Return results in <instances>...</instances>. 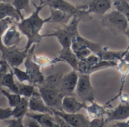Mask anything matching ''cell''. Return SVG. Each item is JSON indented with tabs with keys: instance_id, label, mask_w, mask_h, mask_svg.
Segmentation results:
<instances>
[{
	"instance_id": "24",
	"label": "cell",
	"mask_w": 129,
	"mask_h": 127,
	"mask_svg": "<svg viewBox=\"0 0 129 127\" xmlns=\"http://www.w3.org/2000/svg\"><path fill=\"white\" fill-rule=\"evenodd\" d=\"M17 85L18 88V94H20L21 97L30 98L34 95L40 94L37 87L33 84L30 83L26 84V83H21L17 82Z\"/></svg>"
},
{
	"instance_id": "42",
	"label": "cell",
	"mask_w": 129,
	"mask_h": 127,
	"mask_svg": "<svg viewBox=\"0 0 129 127\" xmlns=\"http://www.w3.org/2000/svg\"><path fill=\"white\" fill-rule=\"evenodd\" d=\"M123 60H124L127 63L129 64V51H127L126 54L124 55V56L123 58Z\"/></svg>"
},
{
	"instance_id": "10",
	"label": "cell",
	"mask_w": 129,
	"mask_h": 127,
	"mask_svg": "<svg viewBox=\"0 0 129 127\" xmlns=\"http://www.w3.org/2000/svg\"><path fill=\"white\" fill-rule=\"evenodd\" d=\"M53 112L54 115L60 116L73 127H90V120L81 113H67L56 110H53Z\"/></svg>"
},
{
	"instance_id": "32",
	"label": "cell",
	"mask_w": 129,
	"mask_h": 127,
	"mask_svg": "<svg viewBox=\"0 0 129 127\" xmlns=\"http://www.w3.org/2000/svg\"><path fill=\"white\" fill-rule=\"evenodd\" d=\"M13 6L21 13V11L25 12H31V8L30 6V0H15L12 3Z\"/></svg>"
},
{
	"instance_id": "46",
	"label": "cell",
	"mask_w": 129,
	"mask_h": 127,
	"mask_svg": "<svg viewBox=\"0 0 129 127\" xmlns=\"http://www.w3.org/2000/svg\"><path fill=\"white\" fill-rule=\"evenodd\" d=\"M6 62V61H5L4 59H1V60H0V66H3Z\"/></svg>"
},
{
	"instance_id": "4",
	"label": "cell",
	"mask_w": 129,
	"mask_h": 127,
	"mask_svg": "<svg viewBox=\"0 0 129 127\" xmlns=\"http://www.w3.org/2000/svg\"><path fill=\"white\" fill-rule=\"evenodd\" d=\"M44 3L46 6L60 10L72 16V18H78L80 21H89L93 18L86 11L80 9L78 6H75L66 0H44Z\"/></svg>"
},
{
	"instance_id": "37",
	"label": "cell",
	"mask_w": 129,
	"mask_h": 127,
	"mask_svg": "<svg viewBox=\"0 0 129 127\" xmlns=\"http://www.w3.org/2000/svg\"><path fill=\"white\" fill-rule=\"evenodd\" d=\"M75 53L76 54V56L78 58V59L79 60H81V59H85L87 56H90L93 53H92V51L90 49H89L87 48V49H81L79 51H77Z\"/></svg>"
},
{
	"instance_id": "25",
	"label": "cell",
	"mask_w": 129,
	"mask_h": 127,
	"mask_svg": "<svg viewBox=\"0 0 129 127\" xmlns=\"http://www.w3.org/2000/svg\"><path fill=\"white\" fill-rule=\"evenodd\" d=\"M90 104V105H86L85 107V109L89 116L92 119H98V118H104V116L106 115L107 113L105 107L99 104L95 103L94 101Z\"/></svg>"
},
{
	"instance_id": "36",
	"label": "cell",
	"mask_w": 129,
	"mask_h": 127,
	"mask_svg": "<svg viewBox=\"0 0 129 127\" xmlns=\"http://www.w3.org/2000/svg\"><path fill=\"white\" fill-rule=\"evenodd\" d=\"M23 122L26 127H42L37 120H36L34 118L27 116H26L25 120H24V119H23Z\"/></svg>"
},
{
	"instance_id": "22",
	"label": "cell",
	"mask_w": 129,
	"mask_h": 127,
	"mask_svg": "<svg viewBox=\"0 0 129 127\" xmlns=\"http://www.w3.org/2000/svg\"><path fill=\"white\" fill-rule=\"evenodd\" d=\"M0 13L14 19L16 22H18L24 18L23 15L15 9L12 4L9 3H0Z\"/></svg>"
},
{
	"instance_id": "31",
	"label": "cell",
	"mask_w": 129,
	"mask_h": 127,
	"mask_svg": "<svg viewBox=\"0 0 129 127\" xmlns=\"http://www.w3.org/2000/svg\"><path fill=\"white\" fill-rule=\"evenodd\" d=\"M11 68L14 73L15 77H16V79H18V82H21V83L27 82V83L31 84L30 78L26 71H24L18 67H11Z\"/></svg>"
},
{
	"instance_id": "12",
	"label": "cell",
	"mask_w": 129,
	"mask_h": 127,
	"mask_svg": "<svg viewBox=\"0 0 129 127\" xmlns=\"http://www.w3.org/2000/svg\"><path fill=\"white\" fill-rule=\"evenodd\" d=\"M71 48L72 50L75 53L77 51H79L82 49H89L92 51L93 54L97 55L99 53H100L103 49V46L99 43L92 42L84 37H83L81 35L77 36L75 38H74Z\"/></svg>"
},
{
	"instance_id": "44",
	"label": "cell",
	"mask_w": 129,
	"mask_h": 127,
	"mask_svg": "<svg viewBox=\"0 0 129 127\" xmlns=\"http://www.w3.org/2000/svg\"><path fill=\"white\" fill-rule=\"evenodd\" d=\"M125 35L127 37V40H128V44H127V49H127V51H129V31L125 34Z\"/></svg>"
},
{
	"instance_id": "30",
	"label": "cell",
	"mask_w": 129,
	"mask_h": 127,
	"mask_svg": "<svg viewBox=\"0 0 129 127\" xmlns=\"http://www.w3.org/2000/svg\"><path fill=\"white\" fill-rule=\"evenodd\" d=\"M33 59H34V62H36L40 67H46L48 66H52V65L55 64V63L59 62V60L57 57L54 58V59H49V58H48L46 56H37L34 53L33 55Z\"/></svg>"
},
{
	"instance_id": "48",
	"label": "cell",
	"mask_w": 129,
	"mask_h": 127,
	"mask_svg": "<svg viewBox=\"0 0 129 127\" xmlns=\"http://www.w3.org/2000/svg\"><path fill=\"white\" fill-rule=\"evenodd\" d=\"M0 3H1V1H0Z\"/></svg>"
},
{
	"instance_id": "15",
	"label": "cell",
	"mask_w": 129,
	"mask_h": 127,
	"mask_svg": "<svg viewBox=\"0 0 129 127\" xmlns=\"http://www.w3.org/2000/svg\"><path fill=\"white\" fill-rule=\"evenodd\" d=\"M29 110L37 113H47L54 115L53 109L46 105L40 94L34 95L29 98Z\"/></svg>"
},
{
	"instance_id": "8",
	"label": "cell",
	"mask_w": 129,
	"mask_h": 127,
	"mask_svg": "<svg viewBox=\"0 0 129 127\" xmlns=\"http://www.w3.org/2000/svg\"><path fill=\"white\" fill-rule=\"evenodd\" d=\"M35 46L36 45H34L29 50L28 56L26 58L24 64L25 66V71L28 73L30 78L31 84L37 86L38 85L42 84L44 82L46 78L43 75V72H41V67L36 62H34L33 59V55H34Z\"/></svg>"
},
{
	"instance_id": "29",
	"label": "cell",
	"mask_w": 129,
	"mask_h": 127,
	"mask_svg": "<svg viewBox=\"0 0 129 127\" xmlns=\"http://www.w3.org/2000/svg\"><path fill=\"white\" fill-rule=\"evenodd\" d=\"M118 62H111V61H105V60H100L96 65H94L90 70L89 74L91 75L92 73L104 69H107V68H114L117 66Z\"/></svg>"
},
{
	"instance_id": "9",
	"label": "cell",
	"mask_w": 129,
	"mask_h": 127,
	"mask_svg": "<svg viewBox=\"0 0 129 127\" xmlns=\"http://www.w3.org/2000/svg\"><path fill=\"white\" fill-rule=\"evenodd\" d=\"M112 6L111 0H82V3L81 5H78V7L90 15L93 13L98 15H105L110 10Z\"/></svg>"
},
{
	"instance_id": "28",
	"label": "cell",
	"mask_w": 129,
	"mask_h": 127,
	"mask_svg": "<svg viewBox=\"0 0 129 127\" xmlns=\"http://www.w3.org/2000/svg\"><path fill=\"white\" fill-rule=\"evenodd\" d=\"M112 4L115 9L121 12L129 22V3L127 0H113Z\"/></svg>"
},
{
	"instance_id": "5",
	"label": "cell",
	"mask_w": 129,
	"mask_h": 127,
	"mask_svg": "<svg viewBox=\"0 0 129 127\" xmlns=\"http://www.w3.org/2000/svg\"><path fill=\"white\" fill-rule=\"evenodd\" d=\"M101 24L103 27L109 28L115 34H125L129 31L128 21L116 9L103 15L101 19Z\"/></svg>"
},
{
	"instance_id": "38",
	"label": "cell",
	"mask_w": 129,
	"mask_h": 127,
	"mask_svg": "<svg viewBox=\"0 0 129 127\" xmlns=\"http://www.w3.org/2000/svg\"><path fill=\"white\" fill-rule=\"evenodd\" d=\"M6 122L13 127H26L24 124L23 119H9L8 120H6Z\"/></svg>"
},
{
	"instance_id": "21",
	"label": "cell",
	"mask_w": 129,
	"mask_h": 127,
	"mask_svg": "<svg viewBox=\"0 0 129 127\" xmlns=\"http://www.w3.org/2000/svg\"><path fill=\"white\" fill-rule=\"evenodd\" d=\"M100 58L96 54H91L85 59L79 61L78 73L79 74H89L90 69L100 61Z\"/></svg>"
},
{
	"instance_id": "43",
	"label": "cell",
	"mask_w": 129,
	"mask_h": 127,
	"mask_svg": "<svg viewBox=\"0 0 129 127\" xmlns=\"http://www.w3.org/2000/svg\"><path fill=\"white\" fill-rule=\"evenodd\" d=\"M1 3H9V4H12L15 0H0Z\"/></svg>"
},
{
	"instance_id": "13",
	"label": "cell",
	"mask_w": 129,
	"mask_h": 127,
	"mask_svg": "<svg viewBox=\"0 0 129 127\" xmlns=\"http://www.w3.org/2000/svg\"><path fill=\"white\" fill-rule=\"evenodd\" d=\"M106 124L112 121H123L129 119V103H121L106 113Z\"/></svg>"
},
{
	"instance_id": "26",
	"label": "cell",
	"mask_w": 129,
	"mask_h": 127,
	"mask_svg": "<svg viewBox=\"0 0 129 127\" xmlns=\"http://www.w3.org/2000/svg\"><path fill=\"white\" fill-rule=\"evenodd\" d=\"M3 87H6L9 88L10 91L13 93L18 94V88L17 82L15 80V75L12 69L4 77V79L3 81Z\"/></svg>"
},
{
	"instance_id": "7",
	"label": "cell",
	"mask_w": 129,
	"mask_h": 127,
	"mask_svg": "<svg viewBox=\"0 0 129 127\" xmlns=\"http://www.w3.org/2000/svg\"><path fill=\"white\" fill-rule=\"evenodd\" d=\"M75 91L81 102L86 104L94 101L95 91L91 83L90 74H79L78 83Z\"/></svg>"
},
{
	"instance_id": "23",
	"label": "cell",
	"mask_w": 129,
	"mask_h": 127,
	"mask_svg": "<svg viewBox=\"0 0 129 127\" xmlns=\"http://www.w3.org/2000/svg\"><path fill=\"white\" fill-rule=\"evenodd\" d=\"M29 98L21 97V101L17 106L12 108V116L14 119H24L29 112Z\"/></svg>"
},
{
	"instance_id": "41",
	"label": "cell",
	"mask_w": 129,
	"mask_h": 127,
	"mask_svg": "<svg viewBox=\"0 0 129 127\" xmlns=\"http://www.w3.org/2000/svg\"><path fill=\"white\" fill-rule=\"evenodd\" d=\"M105 127H129V119H126L124 122L120 121L113 125H111L109 126H105Z\"/></svg>"
},
{
	"instance_id": "34",
	"label": "cell",
	"mask_w": 129,
	"mask_h": 127,
	"mask_svg": "<svg viewBox=\"0 0 129 127\" xmlns=\"http://www.w3.org/2000/svg\"><path fill=\"white\" fill-rule=\"evenodd\" d=\"M12 116V108L0 107V120H8Z\"/></svg>"
},
{
	"instance_id": "14",
	"label": "cell",
	"mask_w": 129,
	"mask_h": 127,
	"mask_svg": "<svg viewBox=\"0 0 129 127\" xmlns=\"http://www.w3.org/2000/svg\"><path fill=\"white\" fill-rule=\"evenodd\" d=\"M21 34L17 25L12 24L2 37L3 43L8 47L17 46L22 40Z\"/></svg>"
},
{
	"instance_id": "2",
	"label": "cell",
	"mask_w": 129,
	"mask_h": 127,
	"mask_svg": "<svg viewBox=\"0 0 129 127\" xmlns=\"http://www.w3.org/2000/svg\"><path fill=\"white\" fill-rule=\"evenodd\" d=\"M63 75L56 73L46 77L44 82L37 85L39 93L47 106L53 110L61 111V102L66 94L61 90Z\"/></svg>"
},
{
	"instance_id": "20",
	"label": "cell",
	"mask_w": 129,
	"mask_h": 127,
	"mask_svg": "<svg viewBox=\"0 0 129 127\" xmlns=\"http://www.w3.org/2000/svg\"><path fill=\"white\" fill-rule=\"evenodd\" d=\"M50 23L52 24H57L61 26H64L68 24L72 19L73 18L72 16L64 13L60 10L50 9Z\"/></svg>"
},
{
	"instance_id": "19",
	"label": "cell",
	"mask_w": 129,
	"mask_h": 127,
	"mask_svg": "<svg viewBox=\"0 0 129 127\" xmlns=\"http://www.w3.org/2000/svg\"><path fill=\"white\" fill-rule=\"evenodd\" d=\"M127 49L125 50H110L106 49V47L99 53L96 56H99L100 60L105 61H111V62H119L121 61L127 53Z\"/></svg>"
},
{
	"instance_id": "18",
	"label": "cell",
	"mask_w": 129,
	"mask_h": 127,
	"mask_svg": "<svg viewBox=\"0 0 129 127\" xmlns=\"http://www.w3.org/2000/svg\"><path fill=\"white\" fill-rule=\"evenodd\" d=\"M26 116L37 120L42 127H59L55 120V115L47 113H37L30 111L27 113Z\"/></svg>"
},
{
	"instance_id": "47",
	"label": "cell",
	"mask_w": 129,
	"mask_h": 127,
	"mask_svg": "<svg viewBox=\"0 0 129 127\" xmlns=\"http://www.w3.org/2000/svg\"><path fill=\"white\" fill-rule=\"evenodd\" d=\"M6 127H13V126H12V125H9L8 126H6Z\"/></svg>"
},
{
	"instance_id": "27",
	"label": "cell",
	"mask_w": 129,
	"mask_h": 127,
	"mask_svg": "<svg viewBox=\"0 0 129 127\" xmlns=\"http://www.w3.org/2000/svg\"><path fill=\"white\" fill-rule=\"evenodd\" d=\"M0 92L6 97V99L8 100V104L9 105V107H11V108H14L15 106H17L18 104V103L21 101V97H22L20 94L13 93L12 91L9 92L3 88H0Z\"/></svg>"
},
{
	"instance_id": "35",
	"label": "cell",
	"mask_w": 129,
	"mask_h": 127,
	"mask_svg": "<svg viewBox=\"0 0 129 127\" xmlns=\"http://www.w3.org/2000/svg\"><path fill=\"white\" fill-rule=\"evenodd\" d=\"M10 67L11 66H9V64L7 62H6L3 66H0V88H3V81L6 75L12 69Z\"/></svg>"
},
{
	"instance_id": "6",
	"label": "cell",
	"mask_w": 129,
	"mask_h": 127,
	"mask_svg": "<svg viewBox=\"0 0 129 127\" xmlns=\"http://www.w3.org/2000/svg\"><path fill=\"white\" fill-rule=\"evenodd\" d=\"M0 52L2 53V59L6 61L11 67H19L24 62L28 56L29 51L20 49L18 46L8 47L4 45L0 37Z\"/></svg>"
},
{
	"instance_id": "11",
	"label": "cell",
	"mask_w": 129,
	"mask_h": 127,
	"mask_svg": "<svg viewBox=\"0 0 129 127\" xmlns=\"http://www.w3.org/2000/svg\"><path fill=\"white\" fill-rule=\"evenodd\" d=\"M79 73L72 70L70 72L63 75L61 79V90L66 96H74L78 83Z\"/></svg>"
},
{
	"instance_id": "1",
	"label": "cell",
	"mask_w": 129,
	"mask_h": 127,
	"mask_svg": "<svg viewBox=\"0 0 129 127\" xmlns=\"http://www.w3.org/2000/svg\"><path fill=\"white\" fill-rule=\"evenodd\" d=\"M35 7V11L33 12L27 18H24L20 21L16 22V25L20 32L27 37V41L24 49L29 51L30 48L42 41L43 37L40 31L43 25L46 23H50V17L42 18L40 16V12L46 6L44 0H40V4L37 6L33 3Z\"/></svg>"
},
{
	"instance_id": "17",
	"label": "cell",
	"mask_w": 129,
	"mask_h": 127,
	"mask_svg": "<svg viewBox=\"0 0 129 127\" xmlns=\"http://www.w3.org/2000/svg\"><path fill=\"white\" fill-rule=\"evenodd\" d=\"M60 61L64 62L72 67V70L77 71L78 72V66H79V59L77 57L75 52L71 47L69 48H62L60 51L58 56L57 57Z\"/></svg>"
},
{
	"instance_id": "39",
	"label": "cell",
	"mask_w": 129,
	"mask_h": 127,
	"mask_svg": "<svg viewBox=\"0 0 129 127\" xmlns=\"http://www.w3.org/2000/svg\"><path fill=\"white\" fill-rule=\"evenodd\" d=\"M106 122L104 118L93 119L90 122V127H105Z\"/></svg>"
},
{
	"instance_id": "3",
	"label": "cell",
	"mask_w": 129,
	"mask_h": 127,
	"mask_svg": "<svg viewBox=\"0 0 129 127\" xmlns=\"http://www.w3.org/2000/svg\"><path fill=\"white\" fill-rule=\"evenodd\" d=\"M81 22L78 18H73L66 25L56 27L55 31L49 34H43V37H55L58 40L62 48H69L72 46L74 38L80 35L78 31V24Z\"/></svg>"
},
{
	"instance_id": "45",
	"label": "cell",
	"mask_w": 129,
	"mask_h": 127,
	"mask_svg": "<svg viewBox=\"0 0 129 127\" xmlns=\"http://www.w3.org/2000/svg\"><path fill=\"white\" fill-rule=\"evenodd\" d=\"M6 18V16L5 15H3V14H2V13H0V21H1L2 19H3V18Z\"/></svg>"
},
{
	"instance_id": "40",
	"label": "cell",
	"mask_w": 129,
	"mask_h": 127,
	"mask_svg": "<svg viewBox=\"0 0 129 127\" xmlns=\"http://www.w3.org/2000/svg\"><path fill=\"white\" fill-rule=\"evenodd\" d=\"M55 120L57 122V123L58 124L59 127H73L72 125H71L69 123H68L66 121H64L62 118H61L60 116H56L55 115Z\"/></svg>"
},
{
	"instance_id": "33",
	"label": "cell",
	"mask_w": 129,
	"mask_h": 127,
	"mask_svg": "<svg viewBox=\"0 0 129 127\" xmlns=\"http://www.w3.org/2000/svg\"><path fill=\"white\" fill-rule=\"evenodd\" d=\"M15 20L9 18V17H6L3 19H2L0 21V37H3V34L6 32V31L12 25L14 24Z\"/></svg>"
},
{
	"instance_id": "16",
	"label": "cell",
	"mask_w": 129,
	"mask_h": 127,
	"mask_svg": "<svg viewBox=\"0 0 129 127\" xmlns=\"http://www.w3.org/2000/svg\"><path fill=\"white\" fill-rule=\"evenodd\" d=\"M86 105L78 100L75 96H64L61 102V111L67 113H78L82 108H85Z\"/></svg>"
}]
</instances>
